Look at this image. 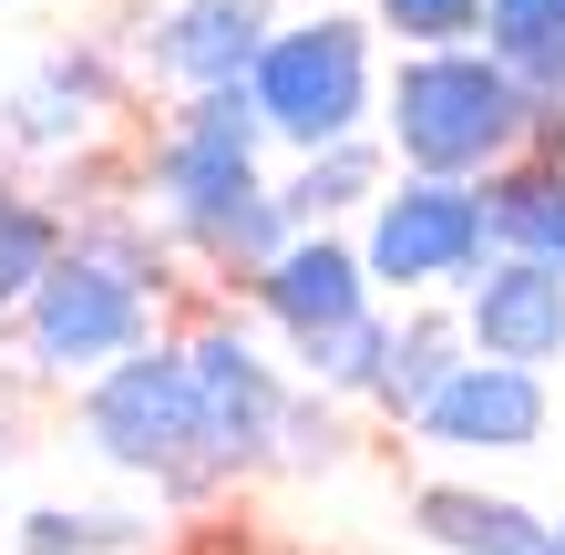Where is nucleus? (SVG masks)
Masks as SVG:
<instances>
[{
    "mask_svg": "<svg viewBox=\"0 0 565 555\" xmlns=\"http://www.w3.org/2000/svg\"><path fill=\"white\" fill-rule=\"evenodd\" d=\"M381 185H391V145H381V135H350V145L288 154V166H278V206H288L298 226H360Z\"/></svg>",
    "mask_w": 565,
    "mask_h": 555,
    "instance_id": "nucleus-15",
    "label": "nucleus"
},
{
    "mask_svg": "<svg viewBox=\"0 0 565 555\" xmlns=\"http://www.w3.org/2000/svg\"><path fill=\"white\" fill-rule=\"evenodd\" d=\"M154 545V514L135 504H31L11 555H145Z\"/></svg>",
    "mask_w": 565,
    "mask_h": 555,
    "instance_id": "nucleus-19",
    "label": "nucleus"
},
{
    "mask_svg": "<svg viewBox=\"0 0 565 555\" xmlns=\"http://www.w3.org/2000/svg\"><path fill=\"white\" fill-rule=\"evenodd\" d=\"M0 555H11V545H0Z\"/></svg>",
    "mask_w": 565,
    "mask_h": 555,
    "instance_id": "nucleus-25",
    "label": "nucleus"
},
{
    "mask_svg": "<svg viewBox=\"0 0 565 555\" xmlns=\"http://www.w3.org/2000/svg\"><path fill=\"white\" fill-rule=\"evenodd\" d=\"M73 433H83V452H93L104 473L145 483V494L175 504V514H206V504L226 494V483L206 473V442H195V381H185V361H175V330L145 340L135 361L93 371V381L73 391Z\"/></svg>",
    "mask_w": 565,
    "mask_h": 555,
    "instance_id": "nucleus-3",
    "label": "nucleus"
},
{
    "mask_svg": "<svg viewBox=\"0 0 565 555\" xmlns=\"http://www.w3.org/2000/svg\"><path fill=\"white\" fill-rule=\"evenodd\" d=\"M124 104H135V62L114 42H52L0 83V166H93L124 145Z\"/></svg>",
    "mask_w": 565,
    "mask_h": 555,
    "instance_id": "nucleus-8",
    "label": "nucleus"
},
{
    "mask_svg": "<svg viewBox=\"0 0 565 555\" xmlns=\"http://www.w3.org/2000/svg\"><path fill=\"white\" fill-rule=\"evenodd\" d=\"M145 340H164V299H154L145 278L104 268V257L62 247V268L31 288L21 319H11V371L31 391H83L93 371L135 361Z\"/></svg>",
    "mask_w": 565,
    "mask_h": 555,
    "instance_id": "nucleus-6",
    "label": "nucleus"
},
{
    "mask_svg": "<svg viewBox=\"0 0 565 555\" xmlns=\"http://www.w3.org/2000/svg\"><path fill=\"white\" fill-rule=\"evenodd\" d=\"M268 154L278 145H268L257 93L226 83V93H185V104H164L124 166H135V206L164 226V237H195L216 206H237L247 185H268Z\"/></svg>",
    "mask_w": 565,
    "mask_h": 555,
    "instance_id": "nucleus-4",
    "label": "nucleus"
},
{
    "mask_svg": "<svg viewBox=\"0 0 565 555\" xmlns=\"http://www.w3.org/2000/svg\"><path fill=\"white\" fill-rule=\"evenodd\" d=\"M237 299H247V319L278 350H298V340L340 330V319H360V309H381V288H371V268H360V237H350V226H298V237L237 288Z\"/></svg>",
    "mask_w": 565,
    "mask_h": 555,
    "instance_id": "nucleus-11",
    "label": "nucleus"
},
{
    "mask_svg": "<svg viewBox=\"0 0 565 555\" xmlns=\"http://www.w3.org/2000/svg\"><path fill=\"white\" fill-rule=\"evenodd\" d=\"M381 73H391V42L371 31V11H278L268 52H257V114H268V145L278 154H319V145H350V135H381Z\"/></svg>",
    "mask_w": 565,
    "mask_h": 555,
    "instance_id": "nucleus-2",
    "label": "nucleus"
},
{
    "mask_svg": "<svg viewBox=\"0 0 565 555\" xmlns=\"http://www.w3.org/2000/svg\"><path fill=\"white\" fill-rule=\"evenodd\" d=\"M535 93H524L483 42H443V52H391L381 73V145L402 175H452L483 185L493 166L524 154Z\"/></svg>",
    "mask_w": 565,
    "mask_h": 555,
    "instance_id": "nucleus-1",
    "label": "nucleus"
},
{
    "mask_svg": "<svg viewBox=\"0 0 565 555\" xmlns=\"http://www.w3.org/2000/svg\"><path fill=\"white\" fill-rule=\"evenodd\" d=\"M535 555H565V514H545V545Z\"/></svg>",
    "mask_w": 565,
    "mask_h": 555,
    "instance_id": "nucleus-24",
    "label": "nucleus"
},
{
    "mask_svg": "<svg viewBox=\"0 0 565 555\" xmlns=\"http://www.w3.org/2000/svg\"><path fill=\"white\" fill-rule=\"evenodd\" d=\"M483 52L524 93H565V0H483Z\"/></svg>",
    "mask_w": 565,
    "mask_h": 555,
    "instance_id": "nucleus-20",
    "label": "nucleus"
},
{
    "mask_svg": "<svg viewBox=\"0 0 565 555\" xmlns=\"http://www.w3.org/2000/svg\"><path fill=\"white\" fill-rule=\"evenodd\" d=\"M452 319H462V350L473 361H514V371H555L565 361V278L535 268V257H483V278L452 288Z\"/></svg>",
    "mask_w": 565,
    "mask_h": 555,
    "instance_id": "nucleus-12",
    "label": "nucleus"
},
{
    "mask_svg": "<svg viewBox=\"0 0 565 555\" xmlns=\"http://www.w3.org/2000/svg\"><path fill=\"white\" fill-rule=\"evenodd\" d=\"M391 52H443V42H483V0H360Z\"/></svg>",
    "mask_w": 565,
    "mask_h": 555,
    "instance_id": "nucleus-22",
    "label": "nucleus"
},
{
    "mask_svg": "<svg viewBox=\"0 0 565 555\" xmlns=\"http://www.w3.org/2000/svg\"><path fill=\"white\" fill-rule=\"evenodd\" d=\"M462 361H473V350H462L452 299H412V309H391V361H381V381H371V421L412 433L422 402H431V391H443Z\"/></svg>",
    "mask_w": 565,
    "mask_h": 555,
    "instance_id": "nucleus-14",
    "label": "nucleus"
},
{
    "mask_svg": "<svg viewBox=\"0 0 565 555\" xmlns=\"http://www.w3.org/2000/svg\"><path fill=\"white\" fill-rule=\"evenodd\" d=\"M62 247H73V216L52 206V185L0 175V330H11V319H21V299L62 268Z\"/></svg>",
    "mask_w": 565,
    "mask_h": 555,
    "instance_id": "nucleus-17",
    "label": "nucleus"
},
{
    "mask_svg": "<svg viewBox=\"0 0 565 555\" xmlns=\"http://www.w3.org/2000/svg\"><path fill=\"white\" fill-rule=\"evenodd\" d=\"M350 452H360V412L298 381V391H288V412H278V452H268V473H340Z\"/></svg>",
    "mask_w": 565,
    "mask_h": 555,
    "instance_id": "nucleus-21",
    "label": "nucleus"
},
{
    "mask_svg": "<svg viewBox=\"0 0 565 555\" xmlns=\"http://www.w3.org/2000/svg\"><path fill=\"white\" fill-rule=\"evenodd\" d=\"M21 452H31V381L0 361V473H11Z\"/></svg>",
    "mask_w": 565,
    "mask_h": 555,
    "instance_id": "nucleus-23",
    "label": "nucleus"
},
{
    "mask_svg": "<svg viewBox=\"0 0 565 555\" xmlns=\"http://www.w3.org/2000/svg\"><path fill=\"white\" fill-rule=\"evenodd\" d=\"M483 216H493V247L504 257H535V268L565 278V166H545V154L493 166L483 175Z\"/></svg>",
    "mask_w": 565,
    "mask_h": 555,
    "instance_id": "nucleus-16",
    "label": "nucleus"
},
{
    "mask_svg": "<svg viewBox=\"0 0 565 555\" xmlns=\"http://www.w3.org/2000/svg\"><path fill=\"white\" fill-rule=\"evenodd\" d=\"M402 514H412V535L431 555H535L545 545V504H524V494H504V483H483L462 463L422 473L402 494Z\"/></svg>",
    "mask_w": 565,
    "mask_h": 555,
    "instance_id": "nucleus-13",
    "label": "nucleus"
},
{
    "mask_svg": "<svg viewBox=\"0 0 565 555\" xmlns=\"http://www.w3.org/2000/svg\"><path fill=\"white\" fill-rule=\"evenodd\" d=\"M278 31V0H164V11L135 31V83H154L164 104H185V93H226L257 73V52H268Z\"/></svg>",
    "mask_w": 565,
    "mask_h": 555,
    "instance_id": "nucleus-10",
    "label": "nucleus"
},
{
    "mask_svg": "<svg viewBox=\"0 0 565 555\" xmlns=\"http://www.w3.org/2000/svg\"><path fill=\"white\" fill-rule=\"evenodd\" d=\"M381 361H391V299L288 350V371L309 381V391H329V402H350V412H371V381H381Z\"/></svg>",
    "mask_w": 565,
    "mask_h": 555,
    "instance_id": "nucleus-18",
    "label": "nucleus"
},
{
    "mask_svg": "<svg viewBox=\"0 0 565 555\" xmlns=\"http://www.w3.org/2000/svg\"><path fill=\"white\" fill-rule=\"evenodd\" d=\"M175 361L195 381V442H206V473L237 494L247 473H268L278 452V412H288V350L257 330V319H237V299H195L185 330H175Z\"/></svg>",
    "mask_w": 565,
    "mask_h": 555,
    "instance_id": "nucleus-5",
    "label": "nucleus"
},
{
    "mask_svg": "<svg viewBox=\"0 0 565 555\" xmlns=\"http://www.w3.org/2000/svg\"><path fill=\"white\" fill-rule=\"evenodd\" d=\"M350 237H360V268H371V288H381L391 309H412V299H452L462 278H483L493 216H483V185L402 175V166H391V185L371 195V216H360Z\"/></svg>",
    "mask_w": 565,
    "mask_h": 555,
    "instance_id": "nucleus-7",
    "label": "nucleus"
},
{
    "mask_svg": "<svg viewBox=\"0 0 565 555\" xmlns=\"http://www.w3.org/2000/svg\"><path fill=\"white\" fill-rule=\"evenodd\" d=\"M555 433V371H514V361H462L412 421V452L431 463H524Z\"/></svg>",
    "mask_w": 565,
    "mask_h": 555,
    "instance_id": "nucleus-9",
    "label": "nucleus"
}]
</instances>
